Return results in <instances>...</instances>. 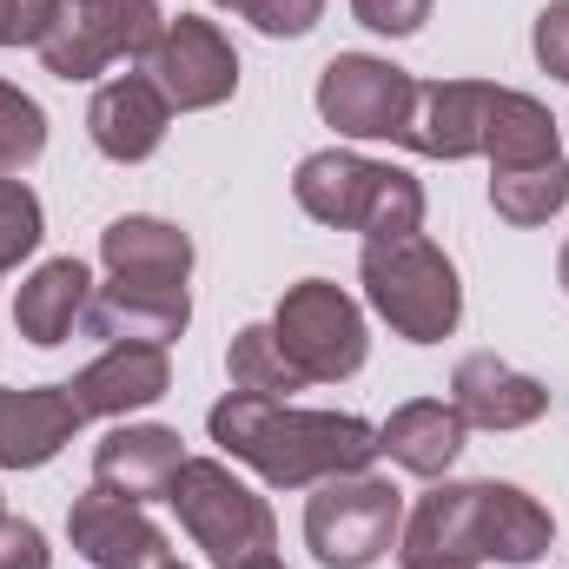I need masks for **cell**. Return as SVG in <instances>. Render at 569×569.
I'll list each match as a JSON object with an SVG mask.
<instances>
[{"label": "cell", "mask_w": 569, "mask_h": 569, "mask_svg": "<svg viewBox=\"0 0 569 569\" xmlns=\"http://www.w3.org/2000/svg\"><path fill=\"white\" fill-rule=\"evenodd\" d=\"M87 298H93V279H87L80 259H47V266L27 272L20 298H13V331H20L27 345L53 351V345H67L73 325L87 318Z\"/></svg>", "instance_id": "ffe728a7"}, {"label": "cell", "mask_w": 569, "mask_h": 569, "mask_svg": "<svg viewBox=\"0 0 569 569\" xmlns=\"http://www.w3.org/2000/svg\"><path fill=\"white\" fill-rule=\"evenodd\" d=\"M60 0H0V47H40Z\"/></svg>", "instance_id": "f1b7e54d"}, {"label": "cell", "mask_w": 569, "mask_h": 569, "mask_svg": "<svg viewBox=\"0 0 569 569\" xmlns=\"http://www.w3.org/2000/svg\"><path fill=\"white\" fill-rule=\"evenodd\" d=\"M557 517L517 483H437L405 523V563L457 557V563L530 569L550 557Z\"/></svg>", "instance_id": "7a4b0ae2"}, {"label": "cell", "mask_w": 569, "mask_h": 569, "mask_svg": "<svg viewBox=\"0 0 569 569\" xmlns=\"http://www.w3.org/2000/svg\"><path fill=\"white\" fill-rule=\"evenodd\" d=\"M398 537H405V490L391 477L351 470L311 483L305 543L325 569H371L385 550H398Z\"/></svg>", "instance_id": "8992f818"}, {"label": "cell", "mask_w": 569, "mask_h": 569, "mask_svg": "<svg viewBox=\"0 0 569 569\" xmlns=\"http://www.w3.org/2000/svg\"><path fill=\"white\" fill-rule=\"evenodd\" d=\"M272 338L291 358V371L305 385H338V378H358L365 371V351H371V331H365V311L345 284L331 279H298L272 311Z\"/></svg>", "instance_id": "52a82bcc"}, {"label": "cell", "mask_w": 569, "mask_h": 569, "mask_svg": "<svg viewBox=\"0 0 569 569\" xmlns=\"http://www.w3.org/2000/svg\"><path fill=\"white\" fill-rule=\"evenodd\" d=\"M266 569H284V563H266Z\"/></svg>", "instance_id": "d590c367"}, {"label": "cell", "mask_w": 569, "mask_h": 569, "mask_svg": "<svg viewBox=\"0 0 569 569\" xmlns=\"http://www.w3.org/2000/svg\"><path fill=\"white\" fill-rule=\"evenodd\" d=\"M0 569H53L47 537L27 517H0Z\"/></svg>", "instance_id": "4dcf8cb0"}, {"label": "cell", "mask_w": 569, "mask_h": 569, "mask_svg": "<svg viewBox=\"0 0 569 569\" xmlns=\"http://www.w3.org/2000/svg\"><path fill=\"white\" fill-rule=\"evenodd\" d=\"M497 93L490 80H418V100H411V120L398 146L425 152V159H477L490 140V113H497Z\"/></svg>", "instance_id": "7c38bea8"}, {"label": "cell", "mask_w": 569, "mask_h": 569, "mask_svg": "<svg viewBox=\"0 0 569 569\" xmlns=\"http://www.w3.org/2000/svg\"><path fill=\"white\" fill-rule=\"evenodd\" d=\"M450 405H457L463 425L477 430H523L550 411V385L517 371V365H503L497 351H470L450 371Z\"/></svg>", "instance_id": "4fadbf2b"}, {"label": "cell", "mask_w": 569, "mask_h": 569, "mask_svg": "<svg viewBox=\"0 0 569 569\" xmlns=\"http://www.w3.org/2000/svg\"><path fill=\"white\" fill-rule=\"evenodd\" d=\"M291 199L318 226L365 232V246L425 232V186L405 166H385V159H365V152H345V146L305 152L298 172H291Z\"/></svg>", "instance_id": "3957f363"}, {"label": "cell", "mask_w": 569, "mask_h": 569, "mask_svg": "<svg viewBox=\"0 0 569 569\" xmlns=\"http://www.w3.org/2000/svg\"><path fill=\"white\" fill-rule=\"evenodd\" d=\"M67 537L73 550L87 557V569H166L172 550H166V530L146 517L140 503L113 497L107 483L80 490L73 510H67Z\"/></svg>", "instance_id": "8fae6325"}, {"label": "cell", "mask_w": 569, "mask_h": 569, "mask_svg": "<svg viewBox=\"0 0 569 569\" xmlns=\"http://www.w3.org/2000/svg\"><path fill=\"white\" fill-rule=\"evenodd\" d=\"M166 127H172V100H166L146 73L107 80V87L93 93V107H87V133H93V146H100L107 159H120V166L152 159L159 140H166Z\"/></svg>", "instance_id": "e0dca14e"}, {"label": "cell", "mask_w": 569, "mask_h": 569, "mask_svg": "<svg viewBox=\"0 0 569 569\" xmlns=\"http://www.w3.org/2000/svg\"><path fill=\"white\" fill-rule=\"evenodd\" d=\"M166 503L179 510V530L206 550L212 569H266L279 563V517L272 503L232 477L219 457H186Z\"/></svg>", "instance_id": "277c9868"}, {"label": "cell", "mask_w": 569, "mask_h": 569, "mask_svg": "<svg viewBox=\"0 0 569 569\" xmlns=\"http://www.w3.org/2000/svg\"><path fill=\"white\" fill-rule=\"evenodd\" d=\"M166 569H186V563H179V557H172V563H166Z\"/></svg>", "instance_id": "e575fe53"}, {"label": "cell", "mask_w": 569, "mask_h": 569, "mask_svg": "<svg viewBox=\"0 0 569 569\" xmlns=\"http://www.w3.org/2000/svg\"><path fill=\"white\" fill-rule=\"evenodd\" d=\"M192 325V298L186 284H133L107 279L87 298V331L107 345H172Z\"/></svg>", "instance_id": "9a60e30c"}, {"label": "cell", "mask_w": 569, "mask_h": 569, "mask_svg": "<svg viewBox=\"0 0 569 569\" xmlns=\"http://www.w3.org/2000/svg\"><path fill=\"white\" fill-rule=\"evenodd\" d=\"M490 206L510 226H550L569 206V159H537V166H503L490 172Z\"/></svg>", "instance_id": "603a6c76"}, {"label": "cell", "mask_w": 569, "mask_h": 569, "mask_svg": "<svg viewBox=\"0 0 569 569\" xmlns=\"http://www.w3.org/2000/svg\"><path fill=\"white\" fill-rule=\"evenodd\" d=\"M179 463H186V443H179V430H166V425H113L93 443V483H107L127 503L166 497Z\"/></svg>", "instance_id": "ac0fdd59"}, {"label": "cell", "mask_w": 569, "mask_h": 569, "mask_svg": "<svg viewBox=\"0 0 569 569\" xmlns=\"http://www.w3.org/2000/svg\"><path fill=\"white\" fill-rule=\"evenodd\" d=\"M239 13H246L266 40H298V33L318 27L325 0H239Z\"/></svg>", "instance_id": "4316f807"}, {"label": "cell", "mask_w": 569, "mask_h": 569, "mask_svg": "<svg viewBox=\"0 0 569 569\" xmlns=\"http://www.w3.org/2000/svg\"><path fill=\"white\" fill-rule=\"evenodd\" d=\"M40 152H47V113H40V100L0 80V179L27 172Z\"/></svg>", "instance_id": "d4e9b609"}, {"label": "cell", "mask_w": 569, "mask_h": 569, "mask_svg": "<svg viewBox=\"0 0 569 569\" xmlns=\"http://www.w3.org/2000/svg\"><path fill=\"white\" fill-rule=\"evenodd\" d=\"M351 13H358L371 33L405 40V33H418V27L430 20V0H351Z\"/></svg>", "instance_id": "f546056e"}, {"label": "cell", "mask_w": 569, "mask_h": 569, "mask_svg": "<svg viewBox=\"0 0 569 569\" xmlns=\"http://www.w3.org/2000/svg\"><path fill=\"white\" fill-rule=\"evenodd\" d=\"M146 80L179 107V113H206V107H226L239 93V53L232 40L219 33V20L206 13H179L159 27L152 53H146Z\"/></svg>", "instance_id": "9c48e42d"}, {"label": "cell", "mask_w": 569, "mask_h": 569, "mask_svg": "<svg viewBox=\"0 0 569 569\" xmlns=\"http://www.w3.org/2000/svg\"><path fill=\"white\" fill-rule=\"evenodd\" d=\"M463 418H457V405H443V398H411V405H398L385 425H378V450L398 463V470H411V477H443L457 457H463Z\"/></svg>", "instance_id": "44dd1931"}, {"label": "cell", "mask_w": 569, "mask_h": 569, "mask_svg": "<svg viewBox=\"0 0 569 569\" xmlns=\"http://www.w3.org/2000/svg\"><path fill=\"white\" fill-rule=\"evenodd\" d=\"M40 239H47V212H40L33 186L0 179V272H13L20 259H33Z\"/></svg>", "instance_id": "484cf974"}, {"label": "cell", "mask_w": 569, "mask_h": 569, "mask_svg": "<svg viewBox=\"0 0 569 569\" xmlns=\"http://www.w3.org/2000/svg\"><path fill=\"white\" fill-rule=\"evenodd\" d=\"M405 569H477V563H457V557H430V563H405Z\"/></svg>", "instance_id": "1f68e13d"}, {"label": "cell", "mask_w": 569, "mask_h": 569, "mask_svg": "<svg viewBox=\"0 0 569 569\" xmlns=\"http://www.w3.org/2000/svg\"><path fill=\"white\" fill-rule=\"evenodd\" d=\"M0 517H7V510H0Z\"/></svg>", "instance_id": "8d00e7d4"}, {"label": "cell", "mask_w": 569, "mask_h": 569, "mask_svg": "<svg viewBox=\"0 0 569 569\" xmlns=\"http://www.w3.org/2000/svg\"><path fill=\"white\" fill-rule=\"evenodd\" d=\"M358 279H365V298L371 311L411 338V345H443L463 318V284H457V266L443 259V246H430L425 232L411 239H371L365 259H358Z\"/></svg>", "instance_id": "5b68a950"}, {"label": "cell", "mask_w": 569, "mask_h": 569, "mask_svg": "<svg viewBox=\"0 0 569 569\" xmlns=\"http://www.w3.org/2000/svg\"><path fill=\"white\" fill-rule=\"evenodd\" d=\"M226 371H232V391H259V398H291L305 378L291 371V358L279 351L272 325H246L226 351Z\"/></svg>", "instance_id": "cb8c5ba5"}, {"label": "cell", "mask_w": 569, "mask_h": 569, "mask_svg": "<svg viewBox=\"0 0 569 569\" xmlns=\"http://www.w3.org/2000/svg\"><path fill=\"white\" fill-rule=\"evenodd\" d=\"M80 425L87 418H80V405H73L67 385H27V391L0 385V470H40V463H53L73 443Z\"/></svg>", "instance_id": "5bb4252c"}, {"label": "cell", "mask_w": 569, "mask_h": 569, "mask_svg": "<svg viewBox=\"0 0 569 569\" xmlns=\"http://www.w3.org/2000/svg\"><path fill=\"white\" fill-rule=\"evenodd\" d=\"M212 443L232 463H252L272 490H311L325 477H351L371 470L378 457V430L351 411H298L284 398H259V391H226L212 405Z\"/></svg>", "instance_id": "6da1fadb"}, {"label": "cell", "mask_w": 569, "mask_h": 569, "mask_svg": "<svg viewBox=\"0 0 569 569\" xmlns=\"http://www.w3.org/2000/svg\"><path fill=\"white\" fill-rule=\"evenodd\" d=\"M159 27V0H60L40 60L53 80H100L113 60H146Z\"/></svg>", "instance_id": "ba28073f"}, {"label": "cell", "mask_w": 569, "mask_h": 569, "mask_svg": "<svg viewBox=\"0 0 569 569\" xmlns=\"http://www.w3.org/2000/svg\"><path fill=\"white\" fill-rule=\"evenodd\" d=\"M530 47H537V67H543L550 80H569V0H550V7L537 13Z\"/></svg>", "instance_id": "83f0119b"}, {"label": "cell", "mask_w": 569, "mask_h": 569, "mask_svg": "<svg viewBox=\"0 0 569 569\" xmlns=\"http://www.w3.org/2000/svg\"><path fill=\"white\" fill-rule=\"evenodd\" d=\"M73 405L80 418H127V411H146L172 391V365H166V345H107L73 385Z\"/></svg>", "instance_id": "2e32d148"}, {"label": "cell", "mask_w": 569, "mask_h": 569, "mask_svg": "<svg viewBox=\"0 0 569 569\" xmlns=\"http://www.w3.org/2000/svg\"><path fill=\"white\" fill-rule=\"evenodd\" d=\"M557 152H563V140H557L550 107H543L537 93L503 87V93H497V113H490V140H483L490 172H503V166H537V159H557Z\"/></svg>", "instance_id": "7402d4cb"}, {"label": "cell", "mask_w": 569, "mask_h": 569, "mask_svg": "<svg viewBox=\"0 0 569 569\" xmlns=\"http://www.w3.org/2000/svg\"><path fill=\"white\" fill-rule=\"evenodd\" d=\"M411 100H418V80L378 53H338L318 73V113L345 140H398L411 120Z\"/></svg>", "instance_id": "30bf717a"}, {"label": "cell", "mask_w": 569, "mask_h": 569, "mask_svg": "<svg viewBox=\"0 0 569 569\" xmlns=\"http://www.w3.org/2000/svg\"><path fill=\"white\" fill-rule=\"evenodd\" d=\"M212 7H232V13H239V0H212Z\"/></svg>", "instance_id": "836d02e7"}, {"label": "cell", "mask_w": 569, "mask_h": 569, "mask_svg": "<svg viewBox=\"0 0 569 569\" xmlns=\"http://www.w3.org/2000/svg\"><path fill=\"white\" fill-rule=\"evenodd\" d=\"M557 279H563V291H569V246H563V259H557Z\"/></svg>", "instance_id": "d6a6232c"}, {"label": "cell", "mask_w": 569, "mask_h": 569, "mask_svg": "<svg viewBox=\"0 0 569 569\" xmlns=\"http://www.w3.org/2000/svg\"><path fill=\"white\" fill-rule=\"evenodd\" d=\"M100 266L107 279H133V284H186L192 279V239L172 219H146L127 212L100 232Z\"/></svg>", "instance_id": "d6986e66"}]
</instances>
